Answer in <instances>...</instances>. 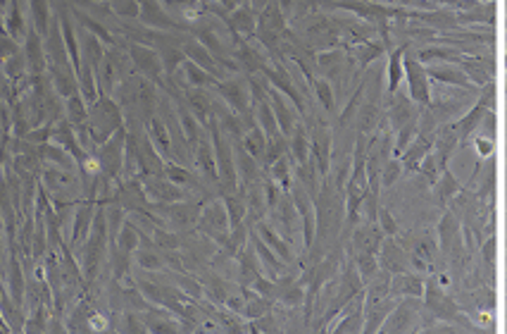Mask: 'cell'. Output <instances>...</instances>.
I'll return each mask as SVG.
<instances>
[{
  "mask_svg": "<svg viewBox=\"0 0 507 334\" xmlns=\"http://www.w3.org/2000/svg\"><path fill=\"white\" fill-rule=\"evenodd\" d=\"M495 108V84L488 81L486 87H481V94H478V101L474 103V108L467 113L464 117H460L455 124L457 134H460V146H467L470 137L477 131V127L486 120V115Z\"/></svg>",
  "mask_w": 507,
  "mask_h": 334,
  "instance_id": "1",
  "label": "cell"
},
{
  "mask_svg": "<svg viewBox=\"0 0 507 334\" xmlns=\"http://www.w3.org/2000/svg\"><path fill=\"white\" fill-rule=\"evenodd\" d=\"M405 72H407V81H410V98L421 103V105H428V103H431V84H428V72L424 70L420 58L407 55Z\"/></svg>",
  "mask_w": 507,
  "mask_h": 334,
  "instance_id": "2",
  "label": "cell"
},
{
  "mask_svg": "<svg viewBox=\"0 0 507 334\" xmlns=\"http://www.w3.org/2000/svg\"><path fill=\"white\" fill-rule=\"evenodd\" d=\"M427 308L431 311V315L438 320H445V322H462V325L470 327L471 322L462 318V313H460V305H455L450 301V296H445L436 284H428V296H427Z\"/></svg>",
  "mask_w": 507,
  "mask_h": 334,
  "instance_id": "3",
  "label": "cell"
},
{
  "mask_svg": "<svg viewBox=\"0 0 507 334\" xmlns=\"http://www.w3.org/2000/svg\"><path fill=\"white\" fill-rule=\"evenodd\" d=\"M428 77H434L441 84H453L457 88H464V91H471V94H478L477 84H471V79L467 74L460 70L457 65H450V63H443V65H428Z\"/></svg>",
  "mask_w": 507,
  "mask_h": 334,
  "instance_id": "4",
  "label": "cell"
},
{
  "mask_svg": "<svg viewBox=\"0 0 507 334\" xmlns=\"http://www.w3.org/2000/svg\"><path fill=\"white\" fill-rule=\"evenodd\" d=\"M431 138L428 137H417V141H414V146L410 148V151L405 153V158H403V163L407 165V170H417V167H421V160L427 158V153L431 151Z\"/></svg>",
  "mask_w": 507,
  "mask_h": 334,
  "instance_id": "5",
  "label": "cell"
},
{
  "mask_svg": "<svg viewBox=\"0 0 507 334\" xmlns=\"http://www.w3.org/2000/svg\"><path fill=\"white\" fill-rule=\"evenodd\" d=\"M457 191H460V184H457V180L450 175V170H443V175L438 177V182H436V196H438V201L445 205L450 198L455 196Z\"/></svg>",
  "mask_w": 507,
  "mask_h": 334,
  "instance_id": "6",
  "label": "cell"
},
{
  "mask_svg": "<svg viewBox=\"0 0 507 334\" xmlns=\"http://www.w3.org/2000/svg\"><path fill=\"white\" fill-rule=\"evenodd\" d=\"M400 55L403 53L395 51L391 55V77H388V81H391V91H395L400 84V79H403V67H400Z\"/></svg>",
  "mask_w": 507,
  "mask_h": 334,
  "instance_id": "7",
  "label": "cell"
},
{
  "mask_svg": "<svg viewBox=\"0 0 507 334\" xmlns=\"http://www.w3.org/2000/svg\"><path fill=\"white\" fill-rule=\"evenodd\" d=\"M474 144H477V151H478V155H481V158H488V155L493 153V148H495V144H493V141H488V138H484V137H478Z\"/></svg>",
  "mask_w": 507,
  "mask_h": 334,
  "instance_id": "8",
  "label": "cell"
},
{
  "mask_svg": "<svg viewBox=\"0 0 507 334\" xmlns=\"http://www.w3.org/2000/svg\"><path fill=\"white\" fill-rule=\"evenodd\" d=\"M317 91H320V98L324 101V105L331 108V91L327 88V84H317Z\"/></svg>",
  "mask_w": 507,
  "mask_h": 334,
  "instance_id": "9",
  "label": "cell"
},
{
  "mask_svg": "<svg viewBox=\"0 0 507 334\" xmlns=\"http://www.w3.org/2000/svg\"><path fill=\"white\" fill-rule=\"evenodd\" d=\"M503 63H505V67H507V55H505V60H503Z\"/></svg>",
  "mask_w": 507,
  "mask_h": 334,
  "instance_id": "10",
  "label": "cell"
},
{
  "mask_svg": "<svg viewBox=\"0 0 507 334\" xmlns=\"http://www.w3.org/2000/svg\"><path fill=\"white\" fill-rule=\"evenodd\" d=\"M505 29H507V20H505Z\"/></svg>",
  "mask_w": 507,
  "mask_h": 334,
  "instance_id": "11",
  "label": "cell"
}]
</instances>
